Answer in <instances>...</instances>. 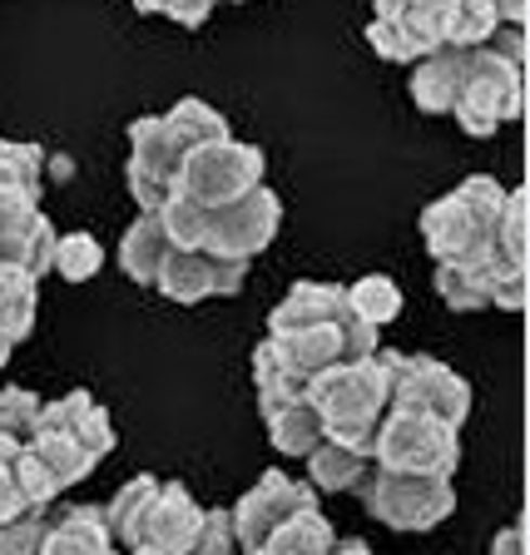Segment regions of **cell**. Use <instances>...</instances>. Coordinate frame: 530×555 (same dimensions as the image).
Masks as SVG:
<instances>
[{
	"label": "cell",
	"mask_w": 530,
	"mask_h": 555,
	"mask_svg": "<svg viewBox=\"0 0 530 555\" xmlns=\"http://www.w3.org/2000/svg\"><path fill=\"white\" fill-rule=\"evenodd\" d=\"M159 223L173 248H198V254H214V258L254 263L268 243H273L277 223H283V198L268 184H258L254 194H243L219 208H204V204H189V198L169 194L159 204Z\"/></svg>",
	"instance_id": "cell-1"
},
{
	"label": "cell",
	"mask_w": 530,
	"mask_h": 555,
	"mask_svg": "<svg viewBox=\"0 0 530 555\" xmlns=\"http://www.w3.org/2000/svg\"><path fill=\"white\" fill-rule=\"evenodd\" d=\"M308 402L323 416L327 441H342V447H358L372 456L382 416L392 406V347H377L372 358L342 362V367L312 377Z\"/></svg>",
	"instance_id": "cell-2"
},
{
	"label": "cell",
	"mask_w": 530,
	"mask_h": 555,
	"mask_svg": "<svg viewBox=\"0 0 530 555\" xmlns=\"http://www.w3.org/2000/svg\"><path fill=\"white\" fill-rule=\"evenodd\" d=\"M506 208V189L491 173H471L462 184L441 194L437 204L422 208V238L437 263H476L496 248V223Z\"/></svg>",
	"instance_id": "cell-3"
},
{
	"label": "cell",
	"mask_w": 530,
	"mask_h": 555,
	"mask_svg": "<svg viewBox=\"0 0 530 555\" xmlns=\"http://www.w3.org/2000/svg\"><path fill=\"white\" fill-rule=\"evenodd\" d=\"M372 466L406 476H431V481H456L462 466V427H447L437 416L387 412L377 427Z\"/></svg>",
	"instance_id": "cell-4"
},
{
	"label": "cell",
	"mask_w": 530,
	"mask_h": 555,
	"mask_svg": "<svg viewBox=\"0 0 530 555\" xmlns=\"http://www.w3.org/2000/svg\"><path fill=\"white\" fill-rule=\"evenodd\" d=\"M456 11H462V0H377L367 46L392 65H416L437 50H451Z\"/></svg>",
	"instance_id": "cell-5"
},
{
	"label": "cell",
	"mask_w": 530,
	"mask_h": 555,
	"mask_svg": "<svg viewBox=\"0 0 530 555\" xmlns=\"http://www.w3.org/2000/svg\"><path fill=\"white\" fill-rule=\"evenodd\" d=\"M520 109H526V80H520V65L501 60L491 46L466 50L462 94H456L451 119H456L471 139H491L496 129H506L510 119H520Z\"/></svg>",
	"instance_id": "cell-6"
},
{
	"label": "cell",
	"mask_w": 530,
	"mask_h": 555,
	"mask_svg": "<svg viewBox=\"0 0 530 555\" xmlns=\"http://www.w3.org/2000/svg\"><path fill=\"white\" fill-rule=\"evenodd\" d=\"M258 184H263V150L229 134L219 144H198L194 154H184L169 194L189 198V204H204V208H219L243 194H254Z\"/></svg>",
	"instance_id": "cell-7"
},
{
	"label": "cell",
	"mask_w": 530,
	"mask_h": 555,
	"mask_svg": "<svg viewBox=\"0 0 530 555\" xmlns=\"http://www.w3.org/2000/svg\"><path fill=\"white\" fill-rule=\"evenodd\" d=\"M362 506L372 520L392 526V531H431L456 511V486L431 481V476H406V472H382L372 466V476L358 486Z\"/></svg>",
	"instance_id": "cell-8"
},
{
	"label": "cell",
	"mask_w": 530,
	"mask_h": 555,
	"mask_svg": "<svg viewBox=\"0 0 530 555\" xmlns=\"http://www.w3.org/2000/svg\"><path fill=\"white\" fill-rule=\"evenodd\" d=\"M387 412H412V416H437L447 427H462L471 412V387L466 377L437 358H406L392 352V406Z\"/></svg>",
	"instance_id": "cell-9"
},
{
	"label": "cell",
	"mask_w": 530,
	"mask_h": 555,
	"mask_svg": "<svg viewBox=\"0 0 530 555\" xmlns=\"http://www.w3.org/2000/svg\"><path fill=\"white\" fill-rule=\"evenodd\" d=\"M437 293L451 312H520L526 308V268H510L496 248L476 263H437Z\"/></svg>",
	"instance_id": "cell-10"
},
{
	"label": "cell",
	"mask_w": 530,
	"mask_h": 555,
	"mask_svg": "<svg viewBox=\"0 0 530 555\" xmlns=\"http://www.w3.org/2000/svg\"><path fill=\"white\" fill-rule=\"evenodd\" d=\"M302 511H318V491L308 481H293L283 472H263L254 491H243L238 506L229 511L233 520V541L243 551H263V541L283 526V520L302 516Z\"/></svg>",
	"instance_id": "cell-11"
},
{
	"label": "cell",
	"mask_w": 530,
	"mask_h": 555,
	"mask_svg": "<svg viewBox=\"0 0 530 555\" xmlns=\"http://www.w3.org/2000/svg\"><path fill=\"white\" fill-rule=\"evenodd\" d=\"M248 283V263L243 258H214L198 248H169L154 288L169 302H204V298H233Z\"/></svg>",
	"instance_id": "cell-12"
},
{
	"label": "cell",
	"mask_w": 530,
	"mask_h": 555,
	"mask_svg": "<svg viewBox=\"0 0 530 555\" xmlns=\"http://www.w3.org/2000/svg\"><path fill=\"white\" fill-rule=\"evenodd\" d=\"M184 154L173 150V139L164 134V119L159 115H144L129 125V194H134L139 214H159V204L169 198L173 189V173H179Z\"/></svg>",
	"instance_id": "cell-13"
},
{
	"label": "cell",
	"mask_w": 530,
	"mask_h": 555,
	"mask_svg": "<svg viewBox=\"0 0 530 555\" xmlns=\"http://www.w3.org/2000/svg\"><path fill=\"white\" fill-rule=\"evenodd\" d=\"M35 431H60V437H69L75 447L90 451L94 462H104V456L115 451V422L104 416V406L94 402L85 387H75V392H65L60 402L40 406V427Z\"/></svg>",
	"instance_id": "cell-14"
},
{
	"label": "cell",
	"mask_w": 530,
	"mask_h": 555,
	"mask_svg": "<svg viewBox=\"0 0 530 555\" xmlns=\"http://www.w3.org/2000/svg\"><path fill=\"white\" fill-rule=\"evenodd\" d=\"M198 526H204V506H198L179 481H159L150 520H144V541L139 545H154V551H164V555H184L189 541L198 535Z\"/></svg>",
	"instance_id": "cell-15"
},
{
	"label": "cell",
	"mask_w": 530,
	"mask_h": 555,
	"mask_svg": "<svg viewBox=\"0 0 530 555\" xmlns=\"http://www.w3.org/2000/svg\"><path fill=\"white\" fill-rule=\"evenodd\" d=\"M462 69H466V50H437V55L416 60L412 80H406L412 104L427 109V115H451L456 94H462Z\"/></svg>",
	"instance_id": "cell-16"
},
{
	"label": "cell",
	"mask_w": 530,
	"mask_h": 555,
	"mask_svg": "<svg viewBox=\"0 0 530 555\" xmlns=\"http://www.w3.org/2000/svg\"><path fill=\"white\" fill-rule=\"evenodd\" d=\"M40 555H115V541L104 531L100 506H69L50 520V535Z\"/></svg>",
	"instance_id": "cell-17"
},
{
	"label": "cell",
	"mask_w": 530,
	"mask_h": 555,
	"mask_svg": "<svg viewBox=\"0 0 530 555\" xmlns=\"http://www.w3.org/2000/svg\"><path fill=\"white\" fill-rule=\"evenodd\" d=\"M169 248L173 243H169V233H164L159 214H139V219L125 229V238H119V268H125L134 283H150L154 288V278H159Z\"/></svg>",
	"instance_id": "cell-18"
},
{
	"label": "cell",
	"mask_w": 530,
	"mask_h": 555,
	"mask_svg": "<svg viewBox=\"0 0 530 555\" xmlns=\"http://www.w3.org/2000/svg\"><path fill=\"white\" fill-rule=\"evenodd\" d=\"M308 462V486L312 491H358L372 476V456L358 447H342V441H323L318 451L302 456Z\"/></svg>",
	"instance_id": "cell-19"
},
{
	"label": "cell",
	"mask_w": 530,
	"mask_h": 555,
	"mask_svg": "<svg viewBox=\"0 0 530 555\" xmlns=\"http://www.w3.org/2000/svg\"><path fill=\"white\" fill-rule=\"evenodd\" d=\"M154 491H159V476H134V481L119 486L115 501L104 506V531H109V541L129 545V551L144 541V520H150Z\"/></svg>",
	"instance_id": "cell-20"
},
{
	"label": "cell",
	"mask_w": 530,
	"mask_h": 555,
	"mask_svg": "<svg viewBox=\"0 0 530 555\" xmlns=\"http://www.w3.org/2000/svg\"><path fill=\"white\" fill-rule=\"evenodd\" d=\"M263 427H268V441H273L283 456H308V451H318L327 441L323 416L312 412L308 397H298V402H288V406H277V412H268Z\"/></svg>",
	"instance_id": "cell-21"
},
{
	"label": "cell",
	"mask_w": 530,
	"mask_h": 555,
	"mask_svg": "<svg viewBox=\"0 0 530 555\" xmlns=\"http://www.w3.org/2000/svg\"><path fill=\"white\" fill-rule=\"evenodd\" d=\"M164 119V134L173 139V150L179 154H194L198 144H219V139H229V119L214 109V104L204 100H179Z\"/></svg>",
	"instance_id": "cell-22"
},
{
	"label": "cell",
	"mask_w": 530,
	"mask_h": 555,
	"mask_svg": "<svg viewBox=\"0 0 530 555\" xmlns=\"http://www.w3.org/2000/svg\"><path fill=\"white\" fill-rule=\"evenodd\" d=\"M35 302H40V283L21 268L0 263V337H11L21 347L35 327Z\"/></svg>",
	"instance_id": "cell-23"
},
{
	"label": "cell",
	"mask_w": 530,
	"mask_h": 555,
	"mask_svg": "<svg viewBox=\"0 0 530 555\" xmlns=\"http://www.w3.org/2000/svg\"><path fill=\"white\" fill-rule=\"evenodd\" d=\"M333 526H327L318 511H302V516H293V520H283L273 535L263 541V551H273V555H327L333 551ZM254 555V551H248Z\"/></svg>",
	"instance_id": "cell-24"
},
{
	"label": "cell",
	"mask_w": 530,
	"mask_h": 555,
	"mask_svg": "<svg viewBox=\"0 0 530 555\" xmlns=\"http://www.w3.org/2000/svg\"><path fill=\"white\" fill-rule=\"evenodd\" d=\"M25 447H30L35 456H40V462H46L50 472L60 476V486H80L85 476H90L94 466H100V462L90 456V451L75 447V441L60 437V431H35V437L25 441Z\"/></svg>",
	"instance_id": "cell-25"
},
{
	"label": "cell",
	"mask_w": 530,
	"mask_h": 555,
	"mask_svg": "<svg viewBox=\"0 0 530 555\" xmlns=\"http://www.w3.org/2000/svg\"><path fill=\"white\" fill-rule=\"evenodd\" d=\"M347 308L358 312L367 327H382V323H392L397 312H402V293H397L392 278H382V273H367L358 278V283H347Z\"/></svg>",
	"instance_id": "cell-26"
},
{
	"label": "cell",
	"mask_w": 530,
	"mask_h": 555,
	"mask_svg": "<svg viewBox=\"0 0 530 555\" xmlns=\"http://www.w3.org/2000/svg\"><path fill=\"white\" fill-rule=\"evenodd\" d=\"M50 154L40 144H15V139H0V189H25V194H40V179H46Z\"/></svg>",
	"instance_id": "cell-27"
},
{
	"label": "cell",
	"mask_w": 530,
	"mask_h": 555,
	"mask_svg": "<svg viewBox=\"0 0 530 555\" xmlns=\"http://www.w3.org/2000/svg\"><path fill=\"white\" fill-rule=\"evenodd\" d=\"M104 268V248L94 233H60L55 243V273L65 278V283H85V278H94Z\"/></svg>",
	"instance_id": "cell-28"
},
{
	"label": "cell",
	"mask_w": 530,
	"mask_h": 555,
	"mask_svg": "<svg viewBox=\"0 0 530 555\" xmlns=\"http://www.w3.org/2000/svg\"><path fill=\"white\" fill-rule=\"evenodd\" d=\"M11 476H15V486H21V496L30 501V506H55L60 491H65V486H60V476L50 472V466L40 462L30 447H21V456L11 462Z\"/></svg>",
	"instance_id": "cell-29"
},
{
	"label": "cell",
	"mask_w": 530,
	"mask_h": 555,
	"mask_svg": "<svg viewBox=\"0 0 530 555\" xmlns=\"http://www.w3.org/2000/svg\"><path fill=\"white\" fill-rule=\"evenodd\" d=\"M40 406H46V397L25 392V387H0V437L30 441L40 427Z\"/></svg>",
	"instance_id": "cell-30"
},
{
	"label": "cell",
	"mask_w": 530,
	"mask_h": 555,
	"mask_svg": "<svg viewBox=\"0 0 530 555\" xmlns=\"http://www.w3.org/2000/svg\"><path fill=\"white\" fill-rule=\"evenodd\" d=\"M50 520H55L50 506H30L11 526H0V555H40V545L50 535Z\"/></svg>",
	"instance_id": "cell-31"
},
{
	"label": "cell",
	"mask_w": 530,
	"mask_h": 555,
	"mask_svg": "<svg viewBox=\"0 0 530 555\" xmlns=\"http://www.w3.org/2000/svg\"><path fill=\"white\" fill-rule=\"evenodd\" d=\"M496 254L510 268H526V189H506V208L496 223Z\"/></svg>",
	"instance_id": "cell-32"
},
{
	"label": "cell",
	"mask_w": 530,
	"mask_h": 555,
	"mask_svg": "<svg viewBox=\"0 0 530 555\" xmlns=\"http://www.w3.org/2000/svg\"><path fill=\"white\" fill-rule=\"evenodd\" d=\"M233 551H238V541H233L229 511H204V526H198V535L189 541L184 555H233Z\"/></svg>",
	"instance_id": "cell-33"
},
{
	"label": "cell",
	"mask_w": 530,
	"mask_h": 555,
	"mask_svg": "<svg viewBox=\"0 0 530 555\" xmlns=\"http://www.w3.org/2000/svg\"><path fill=\"white\" fill-rule=\"evenodd\" d=\"M144 15H164V21L184 25V30H198V25L214 15V0H134Z\"/></svg>",
	"instance_id": "cell-34"
},
{
	"label": "cell",
	"mask_w": 530,
	"mask_h": 555,
	"mask_svg": "<svg viewBox=\"0 0 530 555\" xmlns=\"http://www.w3.org/2000/svg\"><path fill=\"white\" fill-rule=\"evenodd\" d=\"M30 511V501L21 496V486H15L11 466H0V526H11L15 516H25Z\"/></svg>",
	"instance_id": "cell-35"
},
{
	"label": "cell",
	"mask_w": 530,
	"mask_h": 555,
	"mask_svg": "<svg viewBox=\"0 0 530 555\" xmlns=\"http://www.w3.org/2000/svg\"><path fill=\"white\" fill-rule=\"evenodd\" d=\"M491 555H526V531H520V526H506V531L491 541Z\"/></svg>",
	"instance_id": "cell-36"
},
{
	"label": "cell",
	"mask_w": 530,
	"mask_h": 555,
	"mask_svg": "<svg viewBox=\"0 0 530 555\" xmlns=\"http://www.w3.org/2000/svg\"><path fill=\"white\" fill-rule=\"evenodd\" d=\"M327 555H372V551H367V541H333Z\"/></svg>",
	"instance_id": "cell-37"
},
{
	"label": "cell",
	"mask_w": 530,
	"mask_h": 555,
	"mask_svg": "<svg viewBox=\"0 0 530 555\" xmlns=\"http://www.w3.org/2000/svg\"><path fill=\"white\" fill-rule=\"evenodd\" d=\"M21 447H25V441H11V437H0V466H11L15 456H21Z\"/></svg>",
	"instance_id": "cell-38"
},
{
	"label": "cell",
	"mask_w": 530,
	"mask_h": 555,
	"mask_svg": "<svg viewBox=\"0 0 530 555\" xmlns=\"http://www.w3.org/2000/svg\"><path fill=\"white\" fill-rule=\"evenodd\" d=\"M11 358H15V343H11V337H0V367H5Z\"/></svg>",
	"instance_id": "cell-39"
},
{
	"label": "cell",
	"mask_w": 530,
	"mask_h": 555,
	"mask_svg": "<svg viewBox=\"0 0 530 555\" xmlns=\"http://www.w3.org/2000/svg\"><path fill=\"white\" fill-rule=\"evenodd\" d=\"M254 555H273V551H254Z\"/></svg>",
	"instance_id": "cell-40"
},
{
	"label": "cell",
	"mask_w": 530,
	"mask_h": 555,
	"mask_svg": "<svg viewBox=\"0 0 530 555\" xmlns=\"http://www.w3.org/2000/svg\"><path fill=\"white\" fill-rule=\"evenodd\" d=\"M214 5H219V0H214Z\"/></svg>",
	"instance_id": "cell-41"
}]
</instances>
